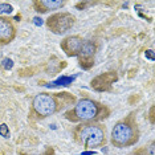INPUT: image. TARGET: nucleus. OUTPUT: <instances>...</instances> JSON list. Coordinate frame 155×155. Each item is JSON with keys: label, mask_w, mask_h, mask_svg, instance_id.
Wrapping results in <instances>:
<instances>
[{"label": "nucleus", "mask_w": 155, "mask_h": 155, "mask_svg": "<svg viewBox=\"0 0 155 155\" xmlns=\"http://www.w3.org/2000/svg\"><path fill=\"white\" fill-rule=\"evenodd\" d=\"M107 114L109 110L105 106H101L98 102L90 98H82L72 110L65 113V117L72 122H89L93 119H104L107 117Z\"/></svg>", "instance_id": "obj_1"}, {"label": "nucleus", "mask_w": 155, "mask_h": 155, "mask_svg": "<svg viewBox=\"0 0 155 155\" xmlns=\"http://www.w3.org/2000/svg\"><path fill=\"white\" fill-rule=\"evenodd\" d=\"M134 114H130L126 119L115 123L111 130V143L115 147L133 146L138 142L139 133L137 127V122L133 118Z\"/></svg>", "instance_id": "obj_2"}, {"label": "nucleus", "mask_w": 155, "mask_h": 155, "mask_svg": "<svg viewBox=\"0 0 155 155\" xmlns=\"http://www.w3.org/2000/svg\"><path fill=\"white\" fill-rule=\"evenodd\" d=\"M76 139L80 143H82L86 149H94L105 144V129L97 123H87L82 125L76 130L74 133Z\"/></svg>", "instance_id": "obj_3"}, {"label": "nucleus", "mask_w": 155, "mask_h": 155, "mask_svg": "<svg viewBox=\"0 0 155 155\" xmlns=\"http://www.w3.org/2000/svg\"><path fill=\"white\" fill-rule=\"evenodd\" d=\"M32 110L40 118H47L49 115L54 114L58 110V104L54 96L47 93H40L33 98Z\"/></svg>", "instance_id": "obj_4"}, {"label": "nucleus", "mask_w": 155, "mask_h": 155, "mask_svg": "<svg viewBox=\"0 0 155 155\" xmlns=\"http://www.w3.org/2000/svg\"><path fill=\"white\" fill-rule=\"evenodd\" d=\"M74 16L68 12H61V13H54L47 20V27L51 29V32L56 35H62L74 25Z\"/></svg>", "instance_id": "obj_5"}, {"label": "nucleus", "mask_w": 155, "mask_h": 155, "mask_svg": "<svg viewBox=\"0 0 155 155\" xmlns=\"http://www.w3.org/2000/svg\"><path fill=\"white\" fill-rule=\"evenodd\" d=\"M94 53H96V45L91 41L84 40L78 52V64L81 68L87 70L94 65Z\"/></svg>", "instance_id": "obj_6"}, {"label": "nucleus", "mask_w": 155, "mask_h": 155, "mask_svg": "<svg viewBox=\"0 0 155 155\" xmlns=\"http://www.w3.org/2000/svg\"><path fill=\"white\" fill-rule=\"evenodd\" d=\"M118 80V74L115 72H107L97 76L91 80L90 86L96 91H109L111 90V85Z\"/></svg>", "instance_id": "obj_7"}, {"label": "nucleus", "mask_w": 155, "mask_h": 155, "mask_svg": "<svg viewBox=\"0 0 155 155\" xmlns=\"http://www.w3.org/2000/svg\"><path fill=\"white\" fill-rule=\"evenodd\" d=\"M84 40L82 37L80 36H69L65 37L64 40L61 41L60 47L65 52V54L68 57H74V56H78V52L81 49V45H82Z\"/></svg>", "instance_id": "obj_8"}, {"label": "nucleus", "mask_w": 155, "mask_h": 155, "mask_svg": "<svg viewBox=\"0 0 155 155\" xmlns=\"http://www.w3.org/2000/svg\"><path fill=\"white\" fill-rule=\"evenodd\" d=\"M16 36V28L7 17H0V44H8Z\"/></svg>", "instance_id": "obj_9"}, {"label": "nucleus", "mask_w": 155, "mask_h": 155, "mask_svg": "<svg viewBox=\"0 0 155 155\" xmlns=\"http://www.w3.org/2000/svg\"><path fill=\"white\" fill-rule=\"evenodd\" d=\"M64 5L65 2H61V0H36V2H33V8L41 13L62 8Z\"/></svg>", "instance_id": "obj_10"}, {"label": "nucleus", "mask_w": 155, "mask_h": 155, "mask_svg": "<svg viewBox=\"0 0 155 155\" xmlns=\"http://www.w3.org/2000/svg\"><path fill=\"white\" fill-rule=\"evenodd\" d=\"M76 77L77 76H72V77H68V76H62V77H60V78L57 80H54V81H52V82H49L47 84V87H60V86H69L70 84L73 82V81L76 80Z\"/></svg>", "instance_id": "obj_11"}, {"label": "nucleus", "mask_w": 155, "mask_h": 155, "mask_svg": "<svg viewBox=\"0 0 155 155\" xmlns=\"http://www.w3.org/2000/svg\"><path fill=\"white\" fill-rule=\"evenodd\" d=\"M54 98L57 100V104H58V109L60 107H64L66 106V105H70V104H73V102L76 101V98L74 96H72V94H69V93H57L54 96Z\"/></svg>", "instance_id": "obj_12"}, {"label": "nucleus", "mask_w": 155, "mask_h": 155, "mask_svg": "<svg viewBox=\"0 0 155 155\" xmlns=\"http://www.w3.org/2000/svg\"><path fill=\"white\" fill-rule=\"evenodd\" d=\"M0 137H3V138H9V130L5 123L0 125Z\"/></svg>", "instance_id": "obj_13"}, {"label": "nucleus", "mask_w": 155, "mask_h": 155, "mask_svg": "<svg viewBox=\"0 0 155 155\" xmlns=\"http://www.w3.org/2000/svg\"><path fill=\"white\" fill-rule=\"evenodd\" d=\"M13 11L11 4H7V3H3L0 4V13H11Z\"/></svg>", "instance_id": "obj_14"}, {"label": "nucleus", "mask_w": 155, "mask_h": 155, "mask_svg": "<svg viewBox=\"0 0 155 155\" xmlns=\"http://www.w3.org/2000/svg\"><path fill=\"white\" fill-rule=\"evenodd\" d=\"M2 66L4 68L5 70H9V69H12V66H13V61L11 58H4L3 60V64Z\"/></svg>", "instance_id": "obj_15"}, {"label": "nucleus", "mask_w": 155, "mask_h": 155, "mask_svg": "<svg viewBox=\"0 0 155 155\" xmlns=\"http://www.w3.org/2000/svg\"><path fill=\"white\" fill-rule=\"evenodd\" d=\"M96 3H93V2H82V3H77L76 4V8L77 9H84V8H86V7H91V5H94Z\"/></svg>", "instance_id": "obj_16"}, {"label": "nucleus", "mask_w": 155, "mask_h": 155, "mask_svg": "<svg viewBox=\"0 0 155 155\" xmlns=\"http://www.w3.org/2000/svg\"><path fill=\"white\" fill-rule=\"evenodd\" d=\"M134 155H147V151L144 147H142V149H139V150H137L135 153H134Z\"/></svg>", "instance_id": "obj_17"}, {"label": "nucleus", "mask_w": 155, "mask_h": 155, "mask_svg": "<svg viewBox=\"0 0 155 155\" xmlns=\"http://www.w3.org/2000/svg\"><path fill=\"white\" fill-rule=\"evenodd\" d=\"M146 57L151 60V61H154V52L153 51H146Z\"/></svg>", "instance_id": "obj_18"}, {"label": "nucleus", "mask_w": 155, "mask_h": 155, "mask_svg": "<svg viewBox=\"0 0 155 155\" xmlns=\"http://www.w3.org/2000/svg\"><path fill=\"white\" fill-rule=\"evenodd\" d=\"M150 122L154 123V106L150 109Z\"/></svg>", "instance_id": "obj_19"}, {"label": "nucleus", "mask_w": 155, "mask_h": 155, "mask_svg": "<svg viewBox=\"0 0 155 155\" xmlns=\"http://www.w3.org/2000/svg\"><path fill=\"white\" fill-rule=\"evenodd\" d=\"M33 20H35L33 23L36 24V25H41V24H43V21H41V19H38V17H35Z\"/></svg>", "instance_id": "obj_20"}, {"label": "nucleus", "mask_w": 155, "mask_h": 155, "mask_svg": "<svg viewBox=\"0 0 155 155\" xmlns=\"http://www.w3.org/2000/svg\"><path fill=\"white\" fill-rule=\"evenodd\" d=\"M149 151H150V155H154V143H151V144H150Z\"/></svg>", "instance_id": "obj_21"}, {"label": "nucleus", "mask_w": 155, "mask_h": 155, "mask_svg": "<svg viewBox=\"0 0 155 155\" xmlns=\"http://www.w3.org/2000/svg\"><path fill=\"white\" fill-rule=\"evenodd\" d=\"M45 155H53V149H52V147H49V149L47 150V153H45Z\"/></svg>", "instance_id": "obj_22"}, {"label": "nucleus", "mask_w": 155, "mask_h": 155, "mask_svg": "<svg viewBox=\"0 0 155 155\" xmlns=\"http://www.w3.org/2000/svg\"><path fill=\"white\" fill-rule=\"evenodd\" d=\"M96 153L94 151H85V153H82V155H94Z\"/></svg>", "instance_id": "obj_23"}, {"label": "nucleus", "mask_w": 155, "mask_h": 155, "mask_svg": "<svg viewBox=\"0 0 155 155\" xmlns=\"http://www.w3.org/2000/svg\"><path fill=\"white\" fill-rule=\"evenodd\" d=\"M20 155H25V154H23V153H20Z\"/></svg>", "instance_id": "obj_24"}]
</instances>
